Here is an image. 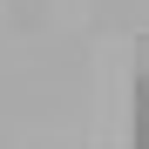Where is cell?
Instances as JSON below:
<instances>
[{
  "label": "cell",
  "instance_id": "6da1fadb",
  "mask_svg": "<svg viewBox=\"0 0 149 149\" xmlns=\"http://www.w3.org/2000/svg\"><path fill=\"white\" fill-rule=\"evenodd\" d=\"M142 68H149V41H142Z\"/></svg>",
  "mask_w": 149,
  "mask_h": 149
}]
</instances>
